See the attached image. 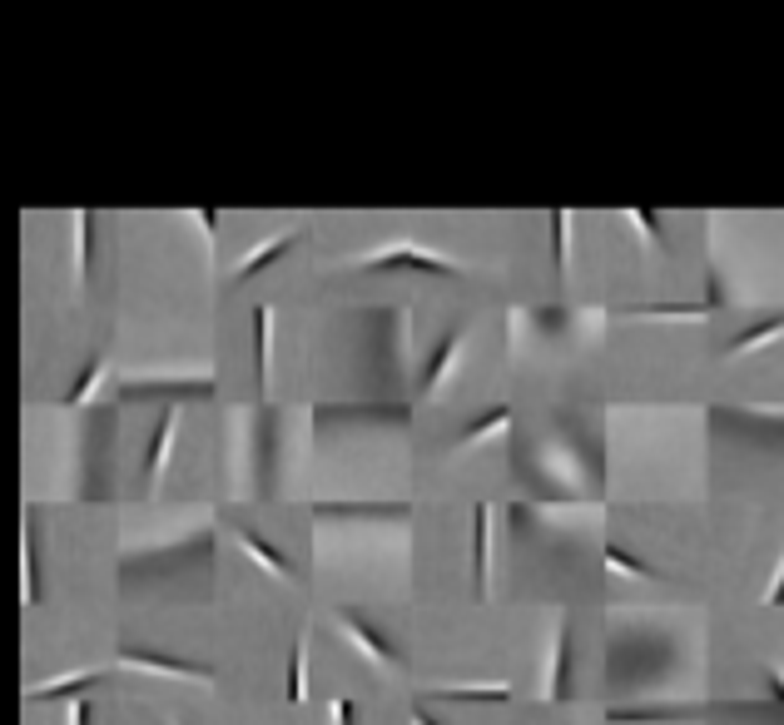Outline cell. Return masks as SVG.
Wrapping results in <instances>:
<instances>
[{"mask_svg": "<svg viewBox=\"0 0 784 725\" xmlns=\"http://www.w3.org/2000/svg\"><path fill=\"white\" fill-rule=\"evenodd\" d=\"M363 269H422V274H442V279L462 274L452 259H442L432 249H417V244H397L388 254H373V259H363Z\"/></svg>", "mask_w": 784, "mask_h": 725, "instance_id": "cell-1", "label": "cell"}, {"mask_svg": "<svg viewBox=\"0 0 784 725\" xmlns=\"http://www.w3.org/2000/svg\"><path fill=\"white\" fill-rule=\"evenodd\" d=\"M120 666H139V671H154V676H179V681H199V686L214 681L209 666H189V661H174V656H159V651H120Z\"/></svg>", "mask_w": 784, "mask_h": 725, "instance_id": "cell-2", "label": "cell"}, {"mask_svg": "<svg viewBox=\"0 0 784 725\" xmlns=\"http://www.w3.org/2000/svg\"><path fill=\"white\" fill-rule=\"evenodd\" d=\"M338 626L348 631V641H353L368 661H378L383 671H397V651H392V646L378 636V631H373V626H368V621H358L353 611H338Z\"/></svg>", "mask_w": 784, "mask_h": 725, "instance_id": "cell-3", "label": "cell"}, {"mask_svg": "<svg viewBox=\"0 0 784 725\" xmlns=\"http://www.w3.org/2000/svg\"><path fill=\"white\" fill-rule=\"evenodd\" d=\"M174 428H179V408H164V413H159V428L149 437V452H144V487L159 482V472H164V462H169V447H174Z\"/></svg>", "mask_w": 784, "mask_h": 725, "instance_id": "cell-4", "label": "cell"}, {"mask_svg": "<svg viewBox=\"0 0 784 725\" xmlns=\"http://www.w3.org/2000/svg\"><path fill=\"white\" fill-rule=\"evenodd\" d=\"M293 244H298V234H273L268 244H259V249H254V254H249V259H244V264L234 269V279H239V284H249V279H254L259 269L278 264V254H283V249H293Z\"/></svg>", "mask_w": 784, "mask_h": 725, "instance_id": "cell-5", "label": "cell"}, {"mask_svg": "<svg viewBox=\"0 0 784 725\" xmlns=\"http://www.w3.org/2000/svg\"><path fill=\"white\" fill-rule=\"evenodd\" d=\"M626 313L631 318H710L715 298H705V303H631Z\"/></svg>", "mask_w": 784, "mask_h": 725, "instance_id": "cell-6", "label": "cell"}, {"mask_svg": "<svg viewBox=\"0 0 784 725\" xmlns=\"http://www.w3.org/2000/svg\"><path fill=\"white\" fill-rule=\"evenodd\" d=\"M85 686H100V671H75V676H60V681H40L25 691V701H55V696H75Z\"/></svg>", "mask_w": 784, "mask_h": 725, "instance_id": "cell-7", "label": "cell"}, {"mask_svg": "<svg viewBox=\"0 0 784 725\" xmlns=\"http://www.w3.org/2000/svg\"><path fill=\"white\" fill-rule=\"evenodd\" d=\"M566 671H571V626L561 621L556 626V661H551V681H546L551 701H566Z\"/></svg>", "mask_w": 784, "mask_h": 725, "instance_id": "cell-8", "label": "cell"}, {"mask_svg": "<svg viewBox=\"0 0 784 725\" xmlns=\"http://www.w3.org/2000/svg\"><path fill=\"white\" fill-rule=\"evenodd\" d=\"M432 696L437 701H492V706H502V701H512V686L507 681H497V686H437Z\"/></svg>", "mask_w": 784, "mask_h": 725, "instance_id": "cell-9", "label": "cell"}, {"mask_svg": "<svg viewBox=\"0 0 784 725\" xmlns=\"http://www.w3.org/2000/svg\"><path fill=\"white\" fill-rule=\"evenodd\" d=\"M20 562H25V606L40 601V567H35V527H30V512H25V527H20Z\"/></svg>", "mask_w": 784, "mask_h": 725, "instance_id": "cell-10", "label": "cell"}, {"mask_svg": "<svg viewBox=\"0 0 784 725\" xmlns=\"http://www.w3.org/2000/svg\"><path fill=\"white\" fill-rule=\"evenodd\" d=\"M457 348H462V328H452L447 338H442V348L427 358V373H422V393H432L437 383H442V373L452 368V358H457Z\"/></svg>", "mask_w": 784, "mask_h": 725, "instance_id": "cell-11", "label": "cell"}, {"mask_svg": "<svg viewBox=\"0 0 784 725\" xmlns=\"http://www.w3.org/2000/svg\"><path fill=\"white\" fill-rule=\"evenodd\" d=\"M303 661H308V636H298V646L288 656V686H283L288 706H303L308 701V671H303Z\"/></svg>", "mask_w": 784, "mask_h": 725, "instance_id": "cell-12", "label": "cell"}, {"mask_svg": "<svg viewBox=\"0 0 784 725\" xmlns=\"http://www.w3.org/2000/svg\"><path fill=\"white\" fill-rule=\"evenodd\" d=\"M487 527H492V507H477V537H472V572H477V596H487Z\"/></svg>", "mask_w": 784, "mask_h": 725, "instance_id": "cell-13", "label": "cell"}, {"mask_svg": "<svg viewBox=\"0 0 784 725\" xmlns=\"http://www.w3.org/2000/svg\"><path fill=\"white\" fill-rule=\"evenodd\" d=\"M780 333H784V313H775V318H765V323L745 328L740 338H730V348H725V353H750V348H765V343H775Z\"/></svg>", "mask_w": 784, "mask_h": 725, "instance_id": "cell-14", "label": "cell"}, {"mask_svg": "<svg viewBox=\"0 0 784 725\" xmlns=\"http://www.w3.org/2000/svg\"><path fill=\"white\" fill-rule=\"evenodd\" d=\"M90 254H95V219H90V209H80L75 214V274H80V284L90 279Z\"/></svg>", "mask_w": 784, "mask_h": 725, "instance_id": "cell-15", "label": "cell"}, {"mask_svg": "<svg viewBox=\"0 0 784 725\" xmlns=\"http://www.w3.org/2000/svg\"><path fill=\"white\" fill-rule=\"evenodd\" d=\"M507 423H512V408H507V403H497V408H487V413H482L477 423H467V428H462L457 447H472V442H482L487 433H502Z\"/></svg>", "mask_w": 784, "mask_h": 725, "instance_id": "cell-16", "label": "cell"}, {"mask_svg": "<svg viewBox=\"0 0 784 725\" xmlns=\"http://www.w3.org/2000/svg\"><path fill=\"white\" fill-rule=\"evenodd\" d=\"M100 378H105V358L95 353V358H90V363L80 368V378H75V388H70L65 398H60V408H85V398H90V388H95Z\"/></svg>", "mask_w": 784, "mask_h": 725, "instance_id": "cell-17", "label": "cell"}, {"mask_svg": "<svg viewBox=\"0 0 784 725\" xmlns=\"http://www.w3.org/2000/svg\"><path fill=\"white\" fill-rule=\"evenodd\" d=\"M239 547H244V552L259 562L263 572H273V577H288V562H283V557H278V552H273L263 537H254V532H244V527H239Z\"/></svg>", "mask_w": 784, "mask_h": 725, "instance_id": "cell-18", "label": "cell"}, {"mask_svg": "<svg viewBox=\"0 0 784 725\" xmlns=\"http://www.w3.org/2000/svg\"><path fill=\"white\" fill-rule=\"evenodd\" d=\"M268 323H273V313H268V303L254 308V378H268Z\"/></svg>", "mask_w": 784, "mask_h": 725, "instance_id": "cell-19", "label": "cell"}, {"mask_svg": "<svg viewBox=\"0 0 784 725\" xmlns=\"http://www.w3.org/2000/svg\"><path fill=\"white\" fill-rule=\"evenodd\" d=\"M566 229H571V214H566V209H551V249H556V274H566V259H571V239H566Z\"/></svg>", "mask_w": 784, "mask_h": 725, "instance_id": "cell-20", "label": "cell"}, {"mask_svg": "<svg viewBox=\"0 0 784 725\" xmlns=\"http://www.w3.org/2000/svg\"><path fill=\"white\" fill-rule=\"evenodd\" d=\"M675 711H606V725H670Z\"/></svg>", "mask_w": 784, "mask_h": 725, "instance_id": "cell-21", "label": "cell"}, {"mask_svg": "<svg viewBox=\"0 0 784 725\" xmlns=\"http://www.w3.org/2000/svg\"><path fill=\"white\" fill-rule=\"evenodd\" d=\"M606 567H611V572H626V577H655L646 562H636V557H631L626 547H616V542L606 547Z\"/></svg>", "mask_w": 784, "mask_h": 725, "instance_id": "cell-22", "label": "cell"}, {"mask_svg": "<svg viewBox=\"0 0 784 725\" xmlns=\"http://www.w3.org/2000/svg\"><path fill=\"white\" fill-rule=\"evenodd\" d=\"M626 219L641 229V239H646L651 249H665V234H660V219H655V209H626Z\"/></svg>", "mask_w": 784, "mask_h": 725, "instance_id": "cell-23", "label": "cell"}, {"mask_svg": "<svg viewBox=\"0 0 784 725\" xmlns=\"http://www.w3.org/2000/svg\"><path fill=\"white\" fill-rule=\"evenodd\" d=\"M333 721L353 725V701H348V696H338V701H333Z\"/></svg>", "mask_w": 784, "mask_h": 725, "instance_id": "cell-24", "label": "cell"}, {"mask_svg": "<svg viewBox=\"0 0 784 725\" xmlns=\"http://www.w3.org/2000/svg\"><path fill=\"white\" fill-rule=\"evenodd\" d=\"M765 606H784V567H780V577H775V586L765 591Z\"/></svg>", "mask_w": 784, "mask_h": 725, "instance_id": "cell-25", "label": "cell"}, {"mask_svg": "<svg viewBox=\"0 0 784 725\" xmlns=\"http://www.w3.org/2000/svg\"><path fill=\"white\" fill-rule=\"evenodd\" d=\"M70 725H90V701H75L70 706Z\"/></svg>", "mask_w": 784, "mask_h": 725, "instance_id": "cell-26", "label": "cell"}, {"mask_svg": "<svg viewBox=\"0 0 784 725\" xmlns=\"http://www.w3.org/2000/svg\"><path fill=\"white\" fill-rule=\"evenodd\" d=\"M765 676H770V691H775V701H784V671H775V666H770Z\"/></svg>", "mask_w": 784, "mask_h": 725, "instance_id": "cell-27", "label": "cell"}, {"mask_svg": "<svg viewBox=\"0 0 784 725\" xmlns=\"http://www.w3.org/2000/svg\"><path fill=\"white\" fill-rule=\"evenodd\" d=\"M412 725H437V721H432L427 711H412Z\"/></svg>", "mask_w": 784, "mask_h": 725, "instance_id": "cell-28", "label": "cell"}]
</instances>
